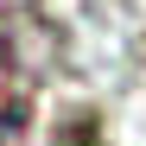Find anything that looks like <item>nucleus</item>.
<instances>
[{"label":"nucleus","mask_w":146,"mask_h":146,"mask_svg":"<svg viewBox=\"0 0 146 146\" xmlns=\"http://www.w3.org/2000/svg\"><path fill=\"white\" fill-rule=\"evenodd\" d=\"M0 146H32V95L0 57Z\"/></svg>","instance_id":"1"}]
</instances>
